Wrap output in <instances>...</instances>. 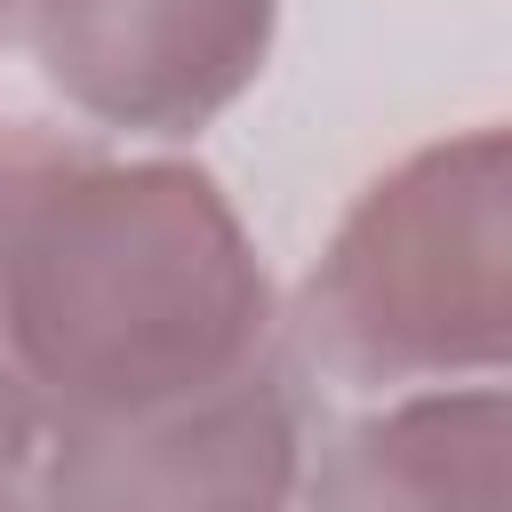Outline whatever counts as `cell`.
Returning a JSON list of instances; mask_svg holds the SVG:
<instances>
[{
  "mask_svg": "<svg viewBox=\"0 0 512 512\" xmlns=\"http://www.w3.org/2000/svg\"><path fill=\"white\" fill-rule=\"evenodd\" d=\"M32 464H40V416L24 408V392L0 368V488H24Z\"/></svg>",
  "mask_w": 512,
  "mask_h": 512,
  "instance_id": "obj_6",
  "label": "cell"
},
{
  "mask_svg": "<svg viewBox=\"0 0 512 512\" xmlns=\"http://www.w3.org/2000/svg\"><path fill=\"white\" fill-rule=\"evenodd\" d=\"M24 8H32V0H0V56H8L16 32H24Z\"/></svg>",
  "mask_w": 512,
  "mask_h": 512,
  "instance_id": "obj_7",
  "label": "cell"
},
{
  "mask_svg": "<svg viewBox=\"0 0 512 512\" xmlns=\"http://www.w3.org/2000/svg\"><path fill=\"white\" fill-rule=\"evenodd\" d=\"M0 512H40V504H32L24 488H0Z\"/></svg>",
  "mask_w": 512,
  "mask_h": 512,
  "instance_id": "obj_8",
  "label": "cell"
},
{
  "mask_svg": "<svg viewBox=\"0 0 512 512\" xmlns=\"http://www.w3.org/2000/svg\"><path fill=\"white\" fill-rule=\"evenodd\" d=\"M304 416L288 360H264L200 400L56 432L32 464L40 512H296Z\"/></svg>",
  "mask_w": 512,
  "mask_h": 512,
  "instance_id": "obj_4",
  "label": "cell"
},
{
  "mask_svg": "<svg viewBox=\"0 0 512 512\" xmlns=\"http://www.w3.org/2000/svg\"><path fill=\"white\" fill-rule=\"evenodd\" d=\"M280 344L256 232L200 160L0 120V368L40 448L200 400Z\"/></svg>",
  "mask_w": 512,
  "mask_h": 512,
  "instance_id": "obj_1",
  "label": "cell"
},
{
  "mask_svg": "<svg viewBox=\"0 0 512 512\" xmlns=\"http://www.w3.org/2000/svg\"><path fill=\"white\" fill-rule=\"evenodd\" d=\"M296 512H512L504 376L376 392V408L304 456Z\"/></svg>",
  "mask_w": 512,
  "mask_h": 512,
  "instance_id": "obj_5",
  "label": "cell"
},
{
  "mask_svg": "<svg viewBox=\"0 0 512 512\" xmlns=\"http://www.w3.org/2000/svg\"><path fill=\"white\" fill-rule=\"evenodd\" d=\"M336 384L408 392L504 376L512 352V136L440 128L384 160L328 224L280 320Z\"/></svg>",
  "mask_w": 512,
  "mask_h": 512,
  "instance_id": "obj_2",
  "label": "cell"
},
{
  "mask_svg": "<svg viewBox=\"0 0 512 512\" xmlns=\"http://www.w3.org/2000/svg\"><path fill=\"white\" fill-rule=\"evenodd\" d=\"M16 48L96 136L192 144L280 48V0H32Z\"/></svg>",
  "mask_w": 512,
  "mask_h": 512,
  "instance_id": "obj_3",
  "label": "cell"
}]
</instances>
